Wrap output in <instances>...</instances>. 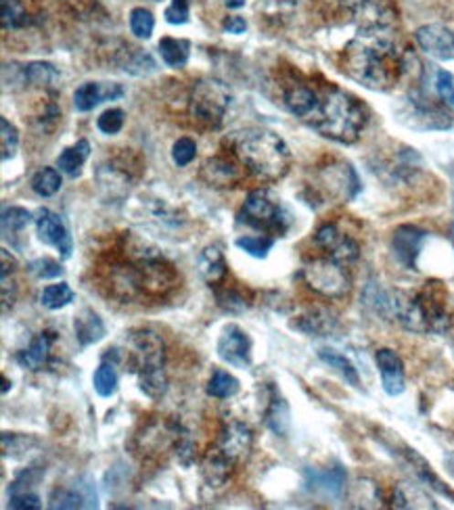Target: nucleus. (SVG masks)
I'll list each match as a JSON object with an SVG mask.
<instances>
[{
    "instance_id": "obj_1",
    "label": "nucleus",
    "mask_w": 454,
    "mask_h": 510,
    "mask_svg": "<svg viewBox=\"0 0 454 510\" xmlns=\"http://www.w3.org/2000/svg\"><path fill=\"white\" fill-rule=\"evenodd\" d=\"M97 276L105 293L121 303L164 302L180 287L176 268L141 240L120 247L99 266Z\"/></svg>"
},
{
    "instance_id": "obj_2",
    "label": "nucleus",
    "mask_w": 454,
    "mask_h": 510,
    "mask_svg": "<svg viewBox=\"0 0 454 510\" xmlns=\"http://www.w3.org/2000/svg\"><path fill=\"white\" fill-rule=\"evenodd\" d=\"M410 59L398 45L396 27H358L342 53V69L366 89L392 90L410 71Z\"/></svg>"
},
{
    "instance_id": "obj_3",
    "label": "nucleus",
    "mask_w": 454,
    "mask_h": 510,
    "mask_svg": "<svg viewBox=\"0 0 454 510\" xmlns=\"http://www.w3.org/2000/svg\"><path fill=\"white\" fill-rule=\"evenodd\" d=\"M366 122L369 113L354 94L327 84L319 89V103L306 123L331 141L352 144L363 136Z\"/></svg>"
},
{
    "instance_id": "obj_4",
    "label": "nucleus",
    "mask_w": 454,
    "mask_h": 510,
    "mask_svg": "<svg viewBox=\"0 0 454 510\" xmlns=\"http://www.w3.org/2000/svg\"><path fill=\"white\" fill-rule=\"evenodd\" d=\"M228 149L239 157L251 176L264 182H277L287 176L291 167V151L277 133L266 128H249L235 133Z\"/></svg>"
},
{
    "instance_id": "obj_5",
    "label": "nucleus",
    "mask_w": 454,
    "mask_h": 510,
    "mask_svg": "<svg viewBox=\"0 0 454 510\" xmlns=\"http://www.w3.org/2000/svg\"><path fill=\"white\" fill-rule=\"evenodd\" d=\"M132 352L128 354L130 370L139 377V388L149 398L160 399L168 389V373H165V345L155 331L139 329L128 337Z\"/></svg>"
},
{
    "instance_id": "obj_6",
    "label": "nucleus",
    "mask_w": 454,
    "mask_h": 510,
    "mask_svg": "<svg viewBox=\"0 0 454 510\" xmlns=\"http://www.w3.org/2000/svg\"><path fill=\"white\" fill-rule=\"evenodd\" d=\"M230 92L218 80H199L189 97V118L204 130H218L230 107Z\"/></svg>"
},
{
    "instance_id": "obj_7",
    "label": "nucleus",
    "mask_w": 454,
    "mask_h": 510,
    "mask_svg": "<svg viewBox=\"0 0 454 510\" xmlns=\"http://www.w3.org/2000/svg\"><path fill=\"white\" fill-rule=\"evenodd\" d=\"M241 222L270 237H283L290 228V214L266 188H256L248 197L241 207Z\"/></svg>"
},
{
    "instance_id": "obj_8",
    "label": "nucleus",
    "mask_w": 454,
    "mask_h": 510,
    "mask_svg": "<svg viewBox=\"0 0 454 510\" xmlns=\"http://www.w3.org/2000/svg\"><path fill=\"white\" fill-rule=\"evenodd\" d=\"M301 279L314 293L327 300H342L352 289L348 266L340 264L329 255L306 261V266L301 268Z\"/></svg>"
},
{
    "instance_id": "obj_9",
    "label": "nucleus",
    "mask_w": 454,
    "mask_h": 510,
    "mask_svg": "<svg viewBox=\"0 0 454 510\" xmlns=\"http://www.w3.org/2000/svg\"><path fill=\"white\" fill-rule=\"evenodd\" d=\"M316 188L327 199L352 201L360 191V180L350 164L333 162L316 170Z\"/></svg>"
},
{
    "instance_id": "obj_10",
    "label": "nucleus",
    "mask_w": 454,
    "mask_h": 510,
    "mask_svg": "<svg viewBox=\"0 0 454 510\" xmlns=\"http://www.w3.org/2000/svg\"><path fill=\"white\" fill-rule=\"evenodd\" d=\"M400 122L406 123L408 128L413 130H449L452 126V115L449 112H444L442 107L434 105V101L417 97V94H410L408 99H405V103L398 109Z\"/></svg>"
},
{
    "instance_id": "obj_11",
    "label": "nucleus",
    "mask_w": 454,
    "mask_h": 510,
    "mask_svg": "<svg viewBox=\"0 0 454 510\" xmlns=\"http://www.w3.org/2000/svg\"><path fill=\"white\" fill-rule=\"evenodd\" d=\"M314 243L324 255H329V258H333L348 268L360 258V245L350 235L342 232L340 226L333 222L322 224L316 230Z\"/></svg>"
},
{
    "instance_id": "obj_12",
    "label": "nucleus",
    "mask_w": 454,
    "mask_h": 510,
    "mask_svg": "<svg viewBox=\"0 0 454 510\" xmlns=\"http://www.w3.org/2000/svg\"><path fill=\"white\" fill-rule=\"evenodd\" d=\"M245 176H248V170H245L243 164L239 162V157H237L230 149L206 159L204 165H201V178H204L210 186H218V188L237 186L241 185Z\"/></svg>"
},
{
    "instance_id": "obj_13",
    "label": "nucleus",
    "mask_w": 454,
    "mask_h": 510,
    "mask_svg": "<svg viewBox=\"0 0 454 510\" xmlns=\"http://www.w3.org/2000/svg\"><path fill=\"white\" fill-rule=\"evenodd\" d=\"M128 155L124 157H110L105 164L97 167V182L99 188L103 191L110 199H121L130 191V185L134 180V170L126 164Z\"/></svg>"
},
{
    "instance_id": "obj_14",
    "label": "nucleus",
    "mask_w": 454,
    "mask_h": 510,
    "mask_svg": "<svg viewBox=\"0 0 454 510\" xmlns=\"http://www.w3.org/2000/svg\"><path fill=\"white\" fill-rule=\"evenodd\" d=\"M222 454L230 458L237 466L245 462L254 450V431L239 420H230L222 427L218 441L214 443Z\"/></svg>"
},
{
    "instance_id": "obj_15",
    "label": "nucleus",
    "mask_w": 454,
    "mask_h": 510,
    "mask_svg": "<svg viewBox=\"0 0 454 510\" xmlns=\"http://www.w3.org/2000/svg\"><path fill=\"white\" fill-rule=\"evenodd\" d=\"M218 356L222 362L235 368H249L251 364V339L241 326L228 324L218 339Z\"/></svg>"
},
{
    "instance_id": "obj_16",
    "label": "nucleus",
    "mask_w": 454,
    "mask_h": 510,
    "mask_svg": "<svg viewBox=\"0 0 454 510\" xmlns=\"http://www.w3.org/2000/svg\"><path fill=\"white\" fill-rule=\"evenodd\" d=\"M417 45L436 59H454V32L446 26L428 24L415 32Z\"/></svg>"
},
{
    "instance_id": "obj_17",
    "label": "nucleus",
    "mask_w": 454,
    "mask_h": 510,
    "mask_svg": "<svg viewBox=\"0 0 454 510\" xmlns=\"http://www.w3.org/2000/svg\"><path fill=\"white\" fill-rule=\"evenodd\" d=\"M358 27H396L398 6L396 0H363L354 13Z\"/></svg>"
},
{
    "instance_id": "obj_18",
    "label": "nucleus",
    "mask_w": 454,
    "mask_h": 510,
    "mask_svg": "<svg viewBox=\"0 0 454 510\" xmlns=\"http://www.w3.org/2000/svg\"><path fill=\"white\" fill-rule=\"evenodd\" d=\"M36 232H38V239L42 243L57 247L63 258H69L71 237L68 232V226L61 220V216H57L55 211L50 209H42L38 214V220H36Z\"/></svg>"
},
{
    "instance_id": "obj_19",
    "label": "nucleus",
    "mask_w": 454,
    "mask_h": 510,
    "mask_svg": "<svg viewBox=\"0 0 454 510\" xmlns=\"http://www.w3.org/2000/svg\"><path fill=\"white\" fill-rule=\"evenodd\" d=\"M425 239H428V232L417 228V226H400V228L394 232L392 247L396 258H398L402 266H406L413 271L417 266V258H419Z\"/></svg>"
},
{
    "instance_id": "obj_20",
    "label": "nucleus",
    "mask_w": 454,
    "mask_h": 510,
    "mask_svg": "<svg viewBox=\"0 0 454 510\" xmlns=\"http://www.w3.org/2000/svg\"><path fill=\"white\" fill-rule=\"evenodd\" d=\"M375 360H377L381 383H384L387 396H400L405 391V364H402L400 356L394 349L381 347Z\"/></svg>"
},
{
    "instance_id": "obj_21",
    "label": "nucleus",
    "mask_w": 454,
    "mask_h": 510,
    "mask_svg": "<svg viewBox=\"0 0 454 510\" xmlns=\"http://www.w3.org/2000/svg\"><path fill=\"white\" fill-rule=\"evenodd\" d=\"M283 103L295 118L308 122L316 103H319V89H314V86H310L308 82L287 84L283 90Z\"/></svg>"
},
{
    "instance_id": "obj_22",
    "label": "nucleus",
    "mask_w": 454,
    "mask_h": 510,
    "mask_svg": "<svg viewBox=\"0 0 454 510\" xmlns=\"http://www.w3.org/2000/svg\"><path fill=\"white\" fill-rule=\"evenodd\" d=\"M124 97V89L120 84H100V82H86L74 92V107L78 112H92L105 101H115Z\"/></svg>"
},
{
    "instance_id": "obj_23",
    "label": "nucleus",
    "mask_w": 454,
    "mask_h": 510,
    "mask_svg": "<svg viewBox=\"0 0 454 510\" xmlns=\"http://www.w3.org/2000/svg\"><path fill=\"white\" fill-rule=\"evenodd\" d=\"M97 506V494L89 481L80 479L74 487H57L50 494V508H92Z\"/></svg>"
},
{
    "instance_id": "obj_24",
    "label": "nucleus",
    "mask_w": 454,
    "mask_h": 510,
    "mask_svg": "<svg viewBox=\"0 0 454 510\" xmlns=\"http://www.w3.org/2000/svg\"><path fill=\"white\" fill-rule=\"evenodd\" d=\"M55 341H57V335L53 331L40 333L38 337L32 339V344L27 345L24 352L17 354V364L26 370H42L50 360Z\"/></svg>"
},
{
    "instance_id": "obj_25",
    "label": "nucleus",
    "mask_w": 454,
    "mask_h": 510,
    "mask_svg": "<svg viewBox=\"0 0 454 510\" xmlns=\"http://www.w3.org/2000/svg\"><path fill=\"white\" fill-rule=\"evenodd\" d=\"M306 485L308 490L316 494L331 495V498H340L345 487V471L342 466L335 469H308L306 471Z\"/></svg>"
},
{
    "instance_id": "obj_26",
    "label": "nucleus",
    "mask_w": 454,
    "mask_h": 510,
    "mask_svg": "<svg viewBox=\"0 0 454 510\" xmlns=\"http://www.w3.org/2000/svg\"><path fill=\"white\" fill-rule=\"evenodd\" d=\"M235 471H237V464L230 461V458L222 454V452L216 446H212L206 452L204 462H201V473H204L207 485H212V487L227 485Z\"/></svg>"
},
{
    "instance_id": "obj_27",
    "label": "nucleus",
    "mask_w": 454,
    "mask_h": 510,
    "mask_svg": "<svg viewBox=\"0 0 454 510\" xmlns=\"http://www.w3.org/2000/svg\"><path fill=\"white\" fill-rule=\"evenodd\" d=\"M212 289L216 295V303L225 312H230V314H239V312H245L251 305L243 287H239V282H228V276Z\"/></svg>"
},
{
    "instance_id": "obj_28",
    "label": "nucleus",
    "mask_w": 454,
    "mask_h": 510,
    "mask_svg": "<svg viewBox=\"0 0 454 510\" xmlns=\"http://www.w3.org/2000/svg\"><path fill=\"white\" fill-rule=\"evenodd\" d=\"M74 331H76L78 344H80L82 347L97 344V341L105 337L103 320H100L97 312L90 310V308H84L80 314H76Z\"/></svg>"
},
{
    "instance_id": "obj_29",
    "label": "nucleus",
    "mask_w": 454,
    "mask_h": 510,
    "mask_svg": "<svg viewBox=\"0 0 454 510\" xmlns=\"http://www.w3.org/2000/svg\"><path fill=\"white\" fill-rule=\"evenodd\" d=\"M264 420H266V427H269L275 435L287 437V433H290V427H291L290 406H287L285 399L280 398L275 389H270V399H269V406H266Z\"/></svg>"
},
{
    "instance_id": "obj_30",
    "label": "nucleus",
    "mask_w": 454,
    "mask_h": 510,
    "mask_svg": "<svg viewBox=\"0 0 454 510\" xmlns=\"http://www.w3.org/2000/svg\"><path fill=\"white\" fill-rule=\"evenodd\" d=\"M199 271L204 274V279L210 282V287L218 285L228 276V264L225 255L218 247H206L204 253L199 258Z\"/></svg>"
},
{
    "instance_id": "obj_31",
    "label": "nucleus",
    "mask_w": 454,
    "mask_h": 510,
    "mask_svg": "<svg viewBox=\"0 0 454 510\" xmlns=\"http://www.w3.org/2000/svg\"><path fill=\"white\" fill-rule=\"evenodd\" d=\"M118 65L121 68V71H126V74H132V76H147L151 71L157 69V65L153 59H151V55H147L145 50L132 48V47L120 50Z\"/></svg>"
},
{
    "instance_id": "obj_32",
    "label": "nucleus",
    "mask_w": 454,
    "mask_h": 510,
    "mask_svg": "<svg viewBox=\"0 0 454 510\" xmlns=\"http://www.w3.org/2000/svg\"><path fill=\"white\" fill-rule=\"evenodd\" d=\"M157 48H160L162 61L168 65V68L180 69V68H185L186 63H189V55H191V42L189 40L170 38V36H165V38L160 40Z\"/></svg>"
},
{
    "instance_id": "obj_33",
    "label": "nucleus",
    "mask_w": 454,
    "mask_h": 510,
    "mask_svg": "<svg viewBox=\"0 0 454 510\" xmlns=\"http://www.w3.org/2000/svg\"><path fill=\"white\" fill-rule=\"evenodd\" d=\"M90 155V143L89 141H78L76 144L65 149L59 157H57V167L68 176L76 178L80 174V167L84 165L86 159Z\"/></svg>"
},
{
    "instance_id": "obj_34",
    "label": "nucleus",
    "mask_w": 454,
    "mask_h": 510,
    "mask_svg": "<svg viewBox=\"0 0 454 510\" xmlns=\"http://www.w3.org/2000/svg\"><path fill=\"white\" fill-rule=\"evenodd\" d=\"M300 331H304L308 335H314V337H324L337 326V320L333 314H329L327 310H312L308 314L300 316L298 323H295Z\"/></svg>"
},
{
    "instance_id": "obj_35",
    "label": "nucleus",
    "mask_w": 454,
    "mask_h": 510,
    "mask_svg": "<svg viewBox=\"0 0 454 510\" xmlns=\"http://www.w3.org/2000/svg\"><path fill=\"white\" fill-rule=\"evenodd\" d=\"M319 358L331 367L333 370H337L345 381L350 385H354V388H360V377H358V370L354 368V364H352L348 358H345L343 354L335 352V349H321L319 352Z\"/></svg>"
},
{
    "instance_id": "obj_36",
    "label": "nucleus",
    "mask_w": 454,
    "mask_h": 510,
    "mask_svg": "<svg viewBox=\"0 0 454 510\" xmlns=\"http://www.w3.org/2000/svg\"><path fill=\"white\" fill-rule=\"evenodd\" d=\"M21 78H24L26 82L34 84V86H42V89H48V86H53L57 80H59V71L55 69V65L36 61V63L26 65V68L21 69Z\"/></svg>"
},
{
    "instance_id": "obj_37",
    "label": "nucleus",
    "mask_w": 454,
    "mask_h": 510,
    "mask_svg": "<svg viewBox=\"0 0 454 510\" xmlns=\"http://www.w3.org/2000/svg\"><path fill=\"white\" fill-rule=\"evenodd\" d=\"M406 458H408V462H410V466H413L415 469V473H417V477H419L423 483H428L429 487H434L436 492H439L442 495H449V498H454V494L449 490V487H446L442 481H439L438 477H436V473L431 471V466L423 461V458L417 454L415 450H406Z\"/></svg>"
},
{
    "instance_id": "obj_38",
    "label": "nucleus",
    "mask_w": 454,
    "mask_h": 510,
    "mask_svg": "<svg viewBox=\"0 0 454 510\" xmlns=\"http://www.w3.org/2000/svg\"><path fill=\"white\" fill-rule=\"evenodd\" d=\"M61 174L55 167H42L34 174L32 191L38 197H53L61 191Z\"/></svg>"
},
{
    "instance_id": "obj_39",
    "label": "nucleus",
    "mask_w": 454,
    "mask_h": 510,
    "mask_svg": "<svg viewBox=\"0 0 454 510\" xmlns=\"http://www.w3.org/2000/svg\"><path fill=\"white\" fill-rule=\"evenodd\" d=\"M237 391H239V381H237L233 375L222 368L214 370L210 383H207V396L216 399H228L233 398Z\"/></svg>"
},
{
    "instance_id": "obj_40",
    "label": "nucleus",
    "mask_w": 454,
    "mask_h": 510,
    "mask_svg": "<svg viewBox=\"0 0 454 510\" xmlns=\"http://www.w3.org/2000/svg\"><path fill=\"white\" fill-rule=\"evenodd\" d=\"M30 26V13L21 0H3V27L9 30H21Z\"/></svg>"
},
{
    "instance_id": "obj_41",
    "label": "nucleus",
    "mask_w": 454,
    "mask_h": 510,
    "mask_svg": "<svg viewBox=\"0 0 454 510\" xmlns=\"http://www.w3.org/2000/svg\"><path fill=\"white\" fill-rule=\"evenodd\" d=\"M92 383H95V391L100 398H111L118 391V370H115V364H110L107 360L100 362L95 377H92Z\"/></svg>"
},
{
    "instance_id": "obj_42",
    "label": "nucleus",
    "mask_w": 454,
    "mask_h": 510,
    "mask_svg": "<svg viewBox=\"0 0 454 510\" xmlns=\"http://www.w3.org/2000/svg\"><path fill=\"white\" fill-rule=\"evenodd\" d=\"M71 302H74V291L69 289V285H65V282H61V285H48L40 293V303L48 310H61Z\"/></svg>"
},
{
    "instance_id": "obj_43",
    "label": "nucleus",
    "mask_w": 454,
    "mask_h": 510,
    "mask_svg": "<svg viewBox=\"0 0 454 510\" xmlns=\"http://www.w3.org/2000/svg\"><path fill=\"white\" fill-rule=\"evenodd\" d=\"M153 30L155 19L151 16V11H147L145 6H134V9L130 11V32H132L136 38L149 40Z\"/></svg>"
},
{
    "instance_id": "obj_44",
    "label": "nucleus",
    "mask_w": 454,
    "mask_h": 510,
    "mask_svg": "<svg viewBox=\"0 0 454 510\" xmlns=\"http://www.w3.org/2000/svg\"><path fill=\"white\" fill-rule=\"evenodd\" d=\"M237 247L243 250L245 253H249L251 258L262 260L269 255V251L275 247V237L269 235H248V237H239L237 239Z\"/></svg>"
},
{
    "instance_id": "obj_45",
    "label": "nucleus",
    "mask_w": 454,
    "mask_h": 510,
    "mask_svg": "<svg viewBox=\"0 0 454 510\" xmlns=\"http://www.w3.org/2000/svg\"><path fill=\"white\" fill-rule=\"evenodd\" d=\"M0 138H3V162H9L17 153L19 133L6 118L0 120Z\"/></svg>"
},
{
    "instance_id": "obj_46",
    "label": "nucleus",
    "mask_w": 454,
    "mask_h": 510,
    "mask_svg": "<svg viewBox=\"0 0 454 510\" xmlns=\"http://www.w3.org/2000/svg\"><path fill=\"white\" fill-rule=\"evenodd\" d=\"M32 222V214L26 207H6L3 211V230L19 232Z\"/></svg>"
},
{
    "instance_id": "obj_47",
    "label": "nucleus",
    "mask_w": 454,
    "mask_h": 510,
    "mask_svg": "<svg viewBox=\"0 0 454 510\" xmlns=\"http://www.w3.org/2000/svg\"><path fill=\"white\" fill-rule=\"evenodd\" d=\"M195 155H197V144H195V141L189 136L178 138L174 147H172V162H174L178 167L189 165L195 159Z\"/></svg>"
},
{
    "instance_id": "obj_48",
    "label": "nucleus",
    "mask_w": 454,
    "mask_h": 510,
    "mask_svg": "<svg viewBox=\"0 0 454 510\" xmlns=\"http://www.w3.org/2000/svg\"><path fill=\"white\" fill-rule=\"evenodd\" d=\"M27 271H30L36 279H42V281L57 279V276L63 274L61 264H57V261L50 258H40L30 261V264H27Z\"/></svg>"
},
{
    "instance_id": "obj_49",
    "label": "nucleus",
    "mask_w": 454,
    "mask_h": 510,
    "mask_svg": "<svg viewBox=\"0 0 454 510\" xmlns=\"http://www.w3.org/2000/svg\"><path fill=\"white\" fill-rule=\"evenodd\" d=\"M124 120H126V115L121 109H107V112L97 120V128L103 134H110V136L118 134L120 130L124 128Z\"/></svg>"
},
{
    "instance_id": "obj_50",
    "label": "nucleus",
    "mask_w": 454,
    "mask_h": 510,
    "mask_svg": "<svg viewBox=\"0 0 454 510\" xmlns=\"http://www.w3.org/2000/svg\"><path fill=\"white\" fill-rule=\"evenodd\" d=\"M189 16H191L189 0H172L170 6L164 13L165 21H168V24H172V26L186 24V21H189Z\"/></svg>"
},
{
    "instance_id": "obj_51",
    "label": "nucleus",
    "mask_w": 454,
    "mask_h": 510,
    "mask_svg": "<svg viewBox=\"0 0 454 510\" xmlns=\"http://www.w3.org/2000/svg\"><path fill=\"white\" fill-rule=\"evenodd\" d=\"M9 506L17 510H38L40 495L36 492H21V494H9Z\"/></svg>"
},
{
    "instance_id": "obj_52",
    "label": "nucleus",
    "mask_w": 454,
    "mask_h": 510,
    "mask_svg": "<svg viewBox=\"0 0 454 510\" xmlns=\"http://www.w3.org/2000/svg\"><path fill=\"white\" fill-rule=\"evenodd\" d=\"M436 86H438V92H439V97H442L444 103H449L450 107H454V78H452V74H449V71H444V69H439Z\"/></svg>"
},
{
    "instance_id": "obj_53",
    "label": "nucleus",
    "mask_w": 454,
    "mask_h": 510,
    "mask_svg": "<svg viewBox=\"0 0 454 510\" xmlns=\"http://www.w3.org/2000/svg\"><path fill=\"white\" fill-rule=\"evenodd\" d=\"M225 30L228 34H243L245 30H248V21H245L243 17H239V16L227 17L225 19Z\"/></svg>"
},
{
    "instance_id": "obj_54",
    "label": "nucleus",
    "mask_w": 454,
    "mask_h": 510,
    "mask_svg": "<svg viewBox=\"0 0 454 510\" xmlns=\"http://www.w3.org/2000/svg\"><path fill=\"white\" fill-rule=\"evenodd\" d=\"M228 9H239V6H245V0H227Z\"/></svg>"
},
{
    "instance_id": "obj_55",
    "label": "nucleus",
    "mask_w": 454,
    "mask_h": 510,
    "mask_svg": "<svg viewBox=\"0 0 454 510\" xmlns=\"http://www.w3.org/2000/svg\"><path fill=\"white\" fill-rule=\"evenodd\" d=\"M9 388H11L9 378H6V377H3V393H6V391H9Z\"/></svg>"
}]
</instances>
